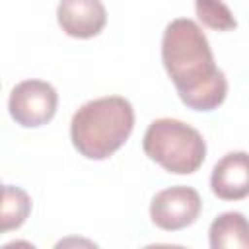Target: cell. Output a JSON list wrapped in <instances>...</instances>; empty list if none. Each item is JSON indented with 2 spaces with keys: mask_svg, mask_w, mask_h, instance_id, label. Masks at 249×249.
Masks as SVG:
<instances>
[{
  "mask_svg": "<svg viewBox=\"0 0 249 249\" xmlns=\"http://www.w3.org/2000/svg\"><path fill=\"white\" fill-rule=\"evenodd\" d=\"M196 18L202 25L214 31H231L237 27V21L231 10L222 0H195Z\"/></svg>",
  "mask_w": 249,
  "mask_h": 249,
  "instance_id": "30bf717a",
  "label": "cell"
},
{
  "mask_svg": "<svg viewBox=\"0 0 249 249\" xmlns=\"http://www.w3.org/2000/svg\"><path fill=\"white\" fill-rule=\"evenodd\" d=\"M210 247L212 249H247L249 228L241 212H224L210 226Z\"/></svg>",
  "mask_w": 249,
  "mask_h": 249,
  "instance_id": "ba28073f",
  "label": "cell"
},
{
  "mask_svg": "<svg viewBox=\"0 0 249 249\" xmlns=\"http://www.w3.org/2000/svg\"><path fill=\"white\" fill-rule=\"evenodd\" d=\"M212 193L222 200H241L249 193L247 152L226 154L212 169L210 175Z\"/></svg>",
  "mask_w": 249,
  "mask_h": 249,
  "instance_id": "52a82bcc",
  "label": "cell"
},
{
  "mask_svg": "<svg viewBox=\"0 0 249 249\" xmlns=\"http://www.w3.org/2000/svg\"><path fill=\"white\" fill-rule=\"evenodd\" d=\"M144 154L175 175L195 173L206 158V142L202 134L179 119H156L142 138Z\"/></svg>",
  "mask_w": 249,
  "mask_h": 249,
  "instance_id": "3957f363",
  "label": "cell"
},
{
  "mask_svg": "<svg viewBox=\"0 0 249 249\" xmlns=\"http://www.w3.org/2000/svg\"><path fill=\"white\" fill-rule=\"evenodd\" d=\"M60 29L74 39H91L107 23V12L101 0H60L56 8Z\"/></svg>",
  "mask_w": 249,
  "mask_h": 249,
  "instance_id": "8992f818",
  "label": "cell"
},
{
  "mask_svg": "<svg viewBox=\"0 0 249 249\" xmlns=\"http://www.w3.org/2000/svg\"><path fill=\"white\" fill-rule=\"evenodd\" d=\"M200 208V195L193 187L175 185L154 195L150 202V218L160 230L177 231L195 224Z\"/></svg>",
  "mask_w": 249,
  "mask_h": 249,
  "instance_id": "5b68a950",
  "label": "cell"
},
{
  "mask_svg": "<svg viewBox=\"0 0 249 249\" xmlns=\"http://www.w3.org/2000/svg\"><path fill=\"white\" fill-rule=\"evenodd\" d=\"M58 107L56 89L43 80H23L8 99L10 117L23 128H37L53 121Z\"/></svg>",
  "mask_w": 249,
  "mask_h": 249,
  "instance_id": "277c9868",
  "label": "cell"
},
{
  "mask_svg": "<svg viewBox=\"0 0 249 249\" xmlns=\"http://www.w3.org/2000/svg\"><path fill=\"white\" fill-rule=\"evenodd\" d=\"M0 189H2V183H0Z\"/></svg>",
  "mask_w": 249,
  "mask_h": 249,
  "instance_id": "8fae6325",
  "label": "cell"
},
{
  "mask_svg": "<svg viewBox=\"0 0 249 249\" xmlns=\"http://www.w3.org/2000/svg\"><path fill=\"white\" fill-rule=\"evenodd\" d=\"M31 212V196L16 185L0 189V235L18 230Z\"/></svg>",
  "mask_w": 249,
  "mask_h": 249,
  "instance_id": "9c48e42d",
  "label": "cell"
},
{
  "mask_svg": "<svg viewBox=\"0 0 249 249\" xmlns=\"http://www.w3.org/2000/svg\"><path fill=\"white\" fill-rule=\"evenodd\" d=\"M134 109L121 95H105L84 103L72 117L70 138L88 160H107L130 136Z\"/></svg>",
  "mask_w": 249,
  "mask_h": 249,
  "instance_id": "7a4b0ae2",
  "label": "cell"
},
{
  "mask_svg": "<svg viewBox=\"0 0 249 249\" xmlns=\"http://www.w3.org/2000/svg\"><path fill=\"white\" fill-rule=\"evenodd\" d=\"M161 62L179 99L195 111L218 109L228 93V80L216 66L202 29L189 18L167 23L161 39Z\"/></svg>",
  "mask_w": 249,
  "mask_h": 249,
  "instance_id": "6da1fadb",
  "label": "cell"
}]
</instances>
